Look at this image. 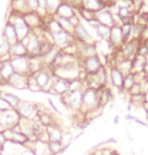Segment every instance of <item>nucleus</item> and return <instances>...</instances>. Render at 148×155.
<instances>
[{"label":"nucleus","mask_w":148,"mask_h":155,"mask_svg":"<svg viewBox=\"0 0 148 155\" xmlns=\"http://www.w3.org/2000/svg\"><path fill=\"white\" fill-rule=\"evenodd\" d=\"M9 22H11L13 24L18 41H22L26 36H28V35L30 33V28L26 24L25 21H24L22 14H19V13H17V12L12 13V15H10Z\"/></svg>","instance_id":"obj_1"},{"label":"nucleus","mask_w":148,"mask_h":155,"mask_svg":"<svg viewBox=\"0 0 148 155\" xmlns=\"http://www.w3.org/2000/svg\"><path fill=\"white\" fill-rule=\"evenodd\" d=\"M55 72H57L58 78L70 82L71 80L75 81L76 78L79 77L80 68L75 61H73V63H69V64L58 67L57 70H55Z\"/></svg>","instance_id":"obj_2"},{"label":"nucleus","mask_w":148,"mask_h":155,"mask_svg":"<svg viewBox=\"0 0 148 155\" xmlns=\"http://www.w3.org/2000/svg\"><path fill=\"white\" fill-rule=\"evenodd\" d=\"M101 97L95 89H89L83 93L82 108L84 107L87 111L97 109V106L100 104Z\"/></svg>","instance_id":"obj_3"},{"label":"nucleus","mask_w":148,"mask_h":155,"mask_svg":"<svg viewBox=\"0 0 148 155\" xmlns=\"http://www.w3.org/2000/svg\"><path fill=\"white\" fill-rule=\"evenodd\" d=\"M51 36L54 45H55L58 48H66L67 45H71V41H72L73 38V35L67 32L64 29L51 32Z\"/></svg>","instance_id":"obj_4"},{"label":"nucleus","mask_w":148,"mask_h":155,"mask_svg":"<svg viewBox=\"0 0 148 155\" xmlns=\"http://www.w3.org/2000/svg\"><path fill=\"white\" fill-rule=\"evenodd\" d=\"M10 63L14 70V73L26 76L30 72L28 57H11Z\"/></svg>","instance_id":"obj_5"},{"label":"nucleus","mask_w":148,"mask_h":155,"mask_svg":"<svg viewBox=\"0 0 148 155\" xmlns=\"http://www.w3.org/2000/svg\"><path fill=\"white\" fill-rule=\"evenodd\" d=\"M33 77L35 78L36 82H38V86L41 87V90H48V88L49 87V91H51L52 86V79L54 78L51 77L49 73H48L45 70L41 69L38 73L33 74Z\"/></svg>","instance_id":"obj_6"},{"label":"nucleus","mask_w":148,"mask_h":155,"mask_svg":"<svg viewBox=\"0 0 148 155\" xmlns=\"http://www.w3.org/2000/svg\"><path fill=\"white\" fill-rule=\"evenodd\" d=\"M96 20L99 23L108 27H113L117 24L115 20V15L110 10H107V9H103V10L96 13Z\"/></svg>","instance_id":"obj_7"},{"label":"nucleus","mask_w":148,"mask_h":155,"mask_svg":"<svg viewBox=\"0 0 148 155\" xmlns=\"http://www.w3.org/2000/svg\"><path fill=\"white\" fill-rule=\"evenodd\" d=\"M74 35L78 38L80 41H82L84 45H94V38L87 29L83 26V24L79 23L78 25L75 26Z\"/></svg>","instance_id":"obj_8"},{"label":"nucleus","mask_w":148,"mask_h":155,"mask_svg":"<svg viewBox=\"0 0 148 155\" xmlns=\"http://www.w3.org/2000/svg\"><path fill=\"white\" fill-rule=\"evenodd\" d=\"M7 83L13 88L16 89H25L28 88V77L20 75V74L13 73L9 78Z\"/></svg>","instance_id":"obj_9"},{"label":"nucleus","mask_w":148,"mask_h":155,"mask_svg":"<svg viewBox=\"0 0 148 155\" xmlns=\"http://www.w3.org/2000/svg\"><path fill=\"white\" fill-rule=\"evenodd\" d=\"M51 91L57 93V94H60V95L67 94L70 91V83L66 80L54 77V79H52V86H51Z\"/></svg>","instance_id":"obj_10"},{"label":"nucleus","mask_w":148,"mask_h":155,"mask_svg":"<svg viewBox=\"0 0 148 155\" xmlns=\"http://www.w3.org/2000/svg\"><path fill=\"white\" fill-rule=\"evenodd\" d=\"M85 69L89 74H92V75L97 74L102 69L100 58L97 57V55L87 58L85 60Z\"/></svg>","instance_id":"obj_11"},{"label":"nucleus","mask_w":148,"mask_h":155,"mask_svg":"<svg viewBox=\"0 0 148 155\" xmlns=\"http://www.w3.org/2000/svg\"><path fill=\"white\" fill-rule=\"evenodd\" d=\"M35 106L32 104L28 103V102H20L19 105L17 107V112L18 114L25 118V119H30L32 118V116L35 114Z\"/></svg>","instance_id":"obj_12"},{"label":"nucleus","mask_w":148,"mask_h":155,"mask_svg":"<svg viewBox=\"0 0 148 155\" xmlns=\"http://www.w3.org/2000/svg\"><path fill=\"white\" fill-rule=\"evenodd\" d=\"M81 8H85L93 13H98L105 9V2L103 0H83Z\"/></svg>","instance_id":"obj_13"},{"label":"nucleus","mask_w":148,"mask_h":155,"mask_svg":"<svg viewBox=\"0 0 148 155\" xmlns=\"http://www.w3.org/2000/svg\"><path fill=\"white\" fill-rule=\"evenodd\" d=\"M55 15H58V16H61V17H64V18H69V19H71V18L74 17L76 15L75 7L71 5L69 2L63 1V2H61V4L58 6V8Z\"/></svg>","instance_id":"obj_14"},{"label":"nucleus","mask_w":148,"mask_h":155,"mask_svg":"<svg viewBox=\"0 0 148 155\" xmlns=\"http://www.w3.org/2000/svg\"><path fill=\"white\" fill-rule=\"evenodd\" d=\"M110 42L113 45L119 46L122 45L124 41H123V35H122V29L121 25L116 24L113 27H111V32H110V38H109Z\"/></svg>","instance_id":"obj_15"},{"label":"nucleus","mask_w":148,"mask_h":155,"mask_svg":"<svg viewBox=\"0 0 148 155\" xmlns=\"http://www.w3.org/2000/svg\"><path fill=\"white\" fill-rule=\"evenodd\" d=\"M23 19L26 22L27 25L29 26V28H36L38 26L41 25V16L38 12H27V13L22 14Z\"/></svg>","instance_id":"obj_16"},{"label":"nucleus","mask_w":148,"mask_h":155,"mask_svg":"<svg viewBox=\"0 0 148 155\" xmlns=\"http://www.w3.org/2000/svg\"><path fill=\"white\" fill-rule=\"evenodd\" d=\"M3 35H4V40H6V41L10 45V46L13 45L14 43H16L18 41L17 35H16V32H15V28H14L13 24H12L11 22H9V21L6 23V25H5Z\"/></svg>","instance_id":"obj_17"},{"label":"nucleus","mask_w":148,"mask_h":155,"mask_svg":"<svg viewBox=\"0 0 148 155\" xmlns=\"http://www.w3.org/2000/svg\"><path fill=\"white\" fill-rule=\"evenodd\" d=\"M69 104L75 109L82 107V100H83V93L80 90L77 91H70L69 94Z\"/></svg>","instance_id":"obj_18"},{"label":"nucleus","mask_w":148,"mask_h":155,"mask_svg":"<svg viewBox=\"0 0 148 155\" xmlns=\"http://www.w3.org/2000/svg\"><path fill=\"white\" fill-rule=\"evenodd\" d=\"M13 73H14V70H13V68H12L10 60L1 61V64H0V79L7 82L8 79L11 77V75Z\"/></svg>","instance_id":"obj_19"},{"label":"nucleus","mask_w":148,"mask_h":155,"mask_svg":"<svg viewBox=\"0 0 148 155\" xmlns=\"http://www.w3.org/2000/svg\"><path fill=\"white\" fill-rule=\"evenodd\" d=\"M54 20H57V22L60 24L61 28L66 30L67 32L71 33V35H74V30H75V25L72 23V21L69 18H64V17H61L58 16V15H54L52 16Z\"/></svg>","instance_id":"obj_20"},{"label":"nucleus","mask_w":148,"mask_h":155,"mask_svg":"<svg viewBox=\"0 0 148 155\" xmlns=\"http://www.w3.org/2000/svg\"><path fill=\"white\" fill-rule=\"evenodd\" d=\"M117 17L120 18L123 23L130 22L132 12L129 5H119L118 6V11H117Z\"/></svg>","instance_id":"obj_21"},{"label":"nucleus","mask_w":148,"mask_h":155,"mask_svg":"<svg viewBox=\"0 0 148 155\" xmlns=\"http://www.w3.org/2000/svg\"><path fill=\"white\" fill-rule=\"evenodd\" d=\"M27 48L21 41H17L10 46L11 57H27Z\"/></svg>","instance_id":"obj_22"},{"label":"nucleus","mask_w":148,"mask_h":155,"mask_svg":"<svg viewBox=\"0 0 148 155\" xmlns=\"http://www.w3.org/2000/svg\"><path fill=\"white\" fill-rule=\"evenodd\" d=\"M95 26V29H96V32L98 36L102 39L108 40L110 38V32H111V27H108L106 25H103V24L99 23L98 21H96V23H93Z\"/></svg>","instance_id":"obj_23"},{"label":"nucleus","mask_w":148,"mask_h":155,"mask_svg":"<svg viewBox=\"0 0 148 155\" xmlns=\"http://www.w3.org/2000/svg\"><path fill=\"white\" fill-rule=\"evenodd\" d=\"M48 140L49 141H61V137H63V133L58 127L54 125H51L48 127Z\"/></svg>","instance_id":"obj_24"},{"label":"nucleus","mask_w":148,"mask_h":155,"mask_svg":"<svg viewBox=\"0 0 148 155\" xmlns=\"http://www.w3.org/2000/svg\"><path fill=\"white\" fill-rule=\"evenodd\" d=\"M125 76L120 72L118 69H113L111 71V80L114 86L118 87V88H123V83H124Z\"/></svg>","instance_id":"obj_25"},{"label":"nucleus","mask_w":148,"mask_h":155,"mask_svg":"<svg viewBox=\"0 0 148 155\" xmlns=\"http://www.w3.org/2000/svg\"><path fill=\"white\" fill-rule=\"evenodd\" d=\"M10 133V136L6 138V140H10L11 142H14V143H18V144H24L25 142L28 140V137L23 134L22 132H14V131H9Z\"/></svg>","instance_id":"obj_26"},{"label":"nucleus","mask_w":148,"mask_h":155,"mask_svg":"<svg viewBox=\"0 0 148 155\" xmlns=\"http://www.w3.org/2000/svg\"><path fill=\"white\" fill-rule=\"evenodd\" d=\"M47 1V12L48 15H54L57 13L58 6L61 4L63 0H45Z\"/></svg>","instance_id":"obj_27"},{"label":"nucleus","mask_w":148,"mask_h":155,"mask_svg":"<svg viewBox=\"0 0 148 155\" xmlns=\"http://www.w3.org/2000/svg\"><path fill=\"white\" fill-rule=\"evenodd\" d=\"M1 96L8 102L9 105L11 106V108H17L18 105H19V103H20L19 99H18L17 97H15V96L12 95V94L5 93V94H1Z\"/></svg>","instance_id":"obj_28"},{"label":"nucleus","mask_w":148,"mask_h":155,"mask_svg":"<svg viewBox=\"0 0 148 155\" xmlns=\"http://www.w3.org/2000/svg\"><path fill=\"white\" fill-rule=\"evenodd\" d=\"M135 51H136V46L133 42H128L127 45L122 49V54L125 58H130L132 54H134Z\"/></svg>","instance_id":"obj_29"},{"label":"nucleus","mask_w":148,"mask_h":155,"mask_svg":"<svg viewBox=\"0 0 148 155\" xmlns=\"http://www.w3.org/2000/svg\"><path fill=\"white\" fill-rule=\"evenodd\" d=\"M64 148V145L61 144V141H49L48 149L52 154H57Z\"/></svg>","instance_id":"obj_30"},{"label":"nucleus","mask_w":148,"mask_h":155,"mask_svg":"<svg viewBox=\"0 0 148 155\" xmlns=\"http://www.w3.org/2000/svg\"><path fill=\"white\" fill-rule=\"evenodd\" d=\"M135 85V80L134 76L132 74H128L124 78V83H123V88L126 90H131V88Z\"/></svg>","instance_id":"obj_31"},{"label":"nucleus","mask_w":148,"mask_h":155,"mask_svg":"<svg viewBox=\"0 0 148 155\" xmlns=\"http://www.w3.org/2000/svg\"><path fill=\"white\" fill-rule=\"evenodd\" d=\"M26 4H27V8H28V11H33L36 12L38 9V0H26Z\"/></svg>","instance_id":"obj_32"},{"label":"nucleus","mask_w":148,"mask_h":155,"mask_svg":"<svg viewBox=\"0 0 148 155\" xmlns=\"http://www.w3.org/2000/svg\"><path fill=\"white\" fill-rule=\"evenodd\" d=\"M7 110H11V106L9 105L8 102L0 95V111H7Z\"/></svg>","instance_id":"obj_33"},{"label":"nucleus","mask_w":148,"mask_h":155,"mask_svg":"<svg viewBox=\"0 0 148 155\" xmlns=\"http://www.w3.org/2000/svg\"><path fill=\"white\" fill-rule=\"evenodd\" d=\"M5 141H6V138H5L4 133L0 132V147H1V146H3V145H4Z\"/></svg>","instance_id":"obj_34"},{"label":"nucleus","mask_w":148,"mask_h":155,"mask_svg":"<svg viewBox=\"0 0 148 155\" xmlns=\"http://www.w3.org/2000/svg\"><path fill=\"white\" fill-rule=\"evenodd\" d=\"M21 155H35V151L30 150V149H26L25 151H23V153Z\"/></svg>","instance_id":"obj_35"},{"label":"nucleus","mask_w":148,"mask_h":155,"mask_svg":"<svg viewBox=\"0 0 148 155\" xmlns=\"http://www.w3.org/2000/svg\"><path fill=\"white\" fill-rule=\"evenodd\" d=\"M143 71H144V73H145L146 75H148V58H145V64H144Z\"/></svg>","instance_id":"obj_36"},{"label":"nucleus","mask_w":148,"mask_h":155,"mask_svg":"<svg viewBox=\"0 0 148 155\" xmlns=\"http://www.w3.org/2000/svg\"><path fill=\"white\" fill-rule=\"evenodd\" d=\"M143 106H144V108H145V111H146V113H147V116H148V102H144Z\"/></svg>","instance_id":"obj_37"},{"label":"nucleus","mask_w":148,"mask_h":155,"mask_svg":"<svg viewBox=\"0 0 148 155\" xmlns=\"http://www.w3.org/2000/svg\"><path fill=\"white\" fill-rule=\"evenodd\" d=\"M118 122H119V117H116V118H115V120H114V123H115V124H118Z\"/></svg>","instance_id":"obj_38"},{"label":"nucleus","mask_w":148,"mask_h":155,"mask_svg":"<svg viewBox=\"0 0 148 155\" xmlns=\"http://www.w3.org/2000/svg\"><path fill=\"white\" fill-rule=\"evenodd\" d=\"M145 102H148V93H147V95H146V101Z\"/></svg>","instance_id":"obj_39"}]
</instances>
